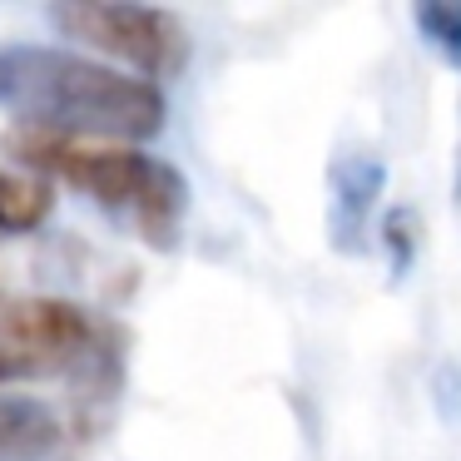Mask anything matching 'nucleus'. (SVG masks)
Instances as JSON below:
<instances>
[{
    "mask_svg": "<svg viewBox=\"0 0 461 461\" xmlns=\"http://www.w3.org/2000/svg\"><path fill=\"white\" fill-rule=\"evenodd\" d=\"M104 357V328L70 298H0V382L65 377Z\"/></svg>",
    "mask_w": 461,
    "mask_h": 461,
    "instance_id": "7ed1b4c3",
    "label": "nucleus"
},
{
    "mask_svg": "<svg viewBox=\"0 0 461 461\" xmlns=\"http://www.w3.org/2000/svg\"><path fill=\"white\" fill-rule=\"evenodd\" d=\"M50 21L60 25L70 41L90 45V50L124 60L144 75V80H169L189 65V31L174 11L159 5H124V0H65L55 5Z\"/></svg>",
    "mask_w": 461,
    "mask_h": 461,
    "instance_id": "20e7f679",
    "label": "nucleus"
},
{
    "mask_svg": "<svg viewBox=\"0 0 461 461\" xmlns=\"http://www.w3.org/2000/svg\"><path fill=\"white\" fill-rule=\"evenodd\" d=\"M5 149L31 174L65 179L80 194H90L95 203H104V209L130 213L144 239L159 243V249H169L184 223L189 184L174 164L154 159L144 149H130L120 140H90V134L35 130V124H15L5 134Z\"/></svg>",
    "mask_w": 461,
    "mask_h": 461,
    "instance_id": "f03ea898",
    "label": "nucleus"
},
{
    "mask_svg": "<svg viewBox=\"0 0 461 461\" xmlns=\"http://www.w3.org/2000/svg\"><path fill=\"white\" fill-rule=\"evenodd\" d=\"M407 223H411V213H392V219H387V229H382V233H387V243H392V268H407V258H411V233H407Z\"/></svg>",
    "mask_w": 461,
    "mask_h": 461,
    "instance_id": "1a4fd4ad",
    "label": "nucleus"
},
{
    "mask_svg": "<svg viewBox=\"0 0 461 461\" xmlns=\"http://www.w3.org/2000/svg\"><path fill=\"white\" fill-rule=\"evenodd\" d=\"M411 25H417V35L441 55V60L461 70V5L427 0V5H417V11H411Z\"/></svg>",
    "mask_w": 461,
    "mask_h": 461,
    "instance_id": "6e6552de",
    "label": "nucleus"
},
{
    "mask_svg": "<svg viewBox=\"0 0 461 461\" xmlns=\"http://www.w3.org/2000/svg\"><path fill=\"white\" fill-rule=\"evenodd\" d=\"M65 441V427L50 407L35 397H5L0 392V461H41Z\"/></svg>",
    "mask_w": 461,
    "mask_h": 461,
    "instance_id": "423d86ee",
    "label": "nucleus"
},
{
    "mask_svg": "<svg viewBox=\"0 0 461 461\" xmlns=\"http://www.w3.org/2000/svg\"><path fill=\"white\" fill-rule=\"evenodd\" d=\"M55 194L41 174L0 169V233H31L50 219Z\"/></svg>",
    "mask_w": 461,
    "mask_h": 461,
    "instance_id": "0eeeda50",
    "label": "nucleus"
},
{
    "mask_svg": "<svg viewBox=\"0 0 461 461\" xmlns=\"http://www.w3.org/2000/svg\"><path fill=\"white\" fill-rule=\"evenodd\" d=\"M0 104L21 124L90 140H149L164 130V90L140 75H124L90 55L50 45H5L0 50Z\"/></svg>",
    "mask_w": 461,
    "mask_h": 461,
    "instance_id": "f257e3e1",
    "label": "nucleus"
},
{
    "mask_svg": "<svg viewBox=\"0 0 461 461\" xmlns=\"http://www.w3.org/2000/svg\"><path fill=\"white\" fill-rule=\"evenodd\" d=\"M382 184H387V169H382V159H372V154H348V159L332 169V233H338L342 243H357L367 239V223L372 213H377V194Z\"/></svg>",
    "mask_w": 461,
    "mask_h": 461,
    "instance_id": "39448f33",
    "label": "nucleus"
}]
</instances>
